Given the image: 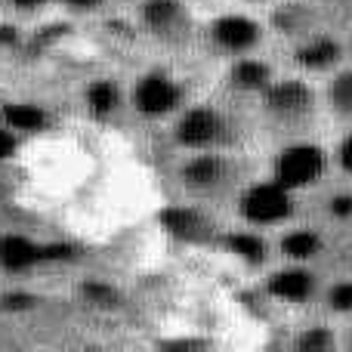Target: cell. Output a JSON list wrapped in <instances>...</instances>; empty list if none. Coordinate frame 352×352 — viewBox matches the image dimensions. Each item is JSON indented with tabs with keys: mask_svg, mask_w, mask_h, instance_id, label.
Wrapping results in <instances>:
<instances>
[{
	"mask_svg": "<svg viewBox=\"0 0 352 352\" xmlns=\"http://www.w3.org/2000/svg\"><path fill=\"white\" fill-rule=\"evenodd\" d=\"M278 72H281V65L272 56L263 53V50L232 56V59L223 62V72H219V93L238 105H250Z\"/></svg>",
	"mask_w": 352,
	"mask_h": 352,
	"instance_id": "8fae6325",
	"label": "cell"
},
{
	"mask_svg": "<svg viewBox=\"0 0 352 352\" xmlns=\"http://www.w3.org/2000/svg\"><path fill=\"white\" fill-rule=\"evenodd\" d=\"M343 37H346V50H349V59H352V22H349V28H346V34Z\"/></svg>",
	"mask_w": 352,
	"mask_h": 352,
	"instance_id": "4316f807",
	"label": "cell"
},
{
	"mask_svg": "<svg viewBox=\"0 0 352 352\" xmlns=\"http://www.w3.org/2000/svg\"><path fill=\"white\" fill-rule=\"evenodd\" d=\"M300 204H303V198L287 192V188L281 186V182H275L269 173H263V176L250 173L248 179L235 188V195L229 198L235 223L254 226V229H263V232H275L278 226L303 217Z\"/></svg>",
	"mask_w": 352,
	"mask_h": 352,
	"instance_id": "52a82bcc",
	"label": "cell"
},
{
	"mask_svg": "<svg viewBox=\"0 0 352 352\" xmlns=\"http://www.w3.org/2000/svg\"><path fill=\"white\" fill-rule=\"evenodd\" d=\"M109 3L111 0H56V6L74 12V16H99V12L109 10Z\"/></svg>",
	"mask_w": 352,
	"mask_h": 352,
	"instance_id": "7402d4cb",
	"label": "cell"
},
{
	"mask_svg": "<svg viewBox=\"0 0 352 352\" xmlns=\"http://www.w3.org/2000/svg\"><path fill=\"white\" fill-rule=\"evenodd\" d=\"M266 173L275 182L287 188V192L300 195H316L334 179V167H331V148L322 140L309 133L300 136H281L278 146L269 155Z\"/></svg>",
	"mask_w": 352,
	"mask_h": 352,
	"instance_id": "277c9868",
	"label": "cell"
},
{
	"mask_svg": "<svg viewBox=\"0 0 352 352\" xmlns=\"http://www.w3.org/2000/svg\"><path fill=\"white\" fill-rule=\"evenodd\" d=\"M164 133L173 152H201V148L244 152L248 124L241 118V105L219 93V96H192L164 124Z\"/></svg>",
	"mask_w": 352,
	"mask_h": 352,
	"instance_id": "6da1fadb",
	"label": "cell"
},
{
	"mask_svg": "<svg viewBox=\"0 0 352 352\" xmlns=\"http://www.w3.org/2000/svg\"><path fill=\"white\" fill-rule=\"evenodd\" d=\"M272 235V254L281 263H306V266H322V260L331 254V229L324 223L312 219H291L278 226Z\"/></svg>",
	"mask_w": 352,
	"mask_h": 352,
	"instance_id": "7c38bea8",
	"label": "cell"
},
{
	"mask_svg": "<svg viewBox=\"0 0 352 352\" xmlns=\"http://www.w3.org/2000/svg\"><path fill=\"white\" fill-rule=\"evenodd\" d=\"M3 3L19 16H41L43 10L56 6V0H3Z\"/></svg>",
	"mask_w": 352,
	"mask_h": 352,
	"instance_id": "603a6c76",
	"label": "cell"
},
{
	"mask_svg": "<svg viewBox=\"0 0 352 352\" xmlns=\"http://www.w3.org/2000/svg\"><path fill=\"white\" fill-rule=\"evenodd\" d=\"M285 346L294 352H334L340 349V324L331 322L322 312H316V316L294 324Z\"/></svg>",
	"mask_w": 352,
	"mask_h": 352,
	"instance_id": "e0dca14e",
	"label": "cell"
},
{
	"mask_svg": "<svg viewBox=\"0 0 352 352\" xmlns=\"http://www.w3.org/2000/svg\"><path fill=\"white\" fill-rule=\"evenodd\" d=\"M250 170L244 152L229 148H201V152H176L170 164V179L176 192L192 204H229L235 188Z\"/></svg>",
	"mask_w": 352,
	"mask_h": 352,
	"instance_id": "7a4b0ae2",
	"label": "cell"
},
{
	"mask_svg": "<svg viewBox=\"0 0 352 352\" xmlns=\"http://www.w3.org/2000/svg\"><path fill=\"white\" fill-rule=\"evenodd\" d=\"M195 43H198L204 53H210L213 59L226 62V59H232V56L266 50L269 31H266V22H263L260 10H250V6H229V10L210 12L207 19H201L198 41Z\"/></svg>",
	"mask_w": 352,
	"mask_h": 352,
	"instance_id": "8992f818",
	"label": "cell"
},
{
	"mask_svg": "<svg viewBox=\"0 0 352 352\" xmlns=\"http://www.w3.org/2000/svg\"><path fill=\"white\" fill-rule=\"evenodd\" d=\"M192 96L186 74L167 65H148L127 80V115L148 127H164Z\"/></svg>",
	"mask_w": 352,
	"mask_h": 352,
	"instance_id": "5b68a950",
	"label": "cell"
},
{
	"mask_svg": "<svg viewBox=\"0 0 352 352\" xmlns=\"http://www.w3.org/2000/svg\"><path fill=\"white\" fill-rule=\"evenodd\" d=\"M331 167L334 176L343 182H352V127H340L337 140L331 142Z\"/></svg>",
	"mask_w": 352,
	"mask_h": 352,
	"instance_id": "ffe728a7",
	"label": "cell"
},
{
	"mask_svg": "<svg viewBox=\"0 0 352 352\" xmlns=\"http://www.w3.org/2000/svg\"><path fill=\"white\" fill-rule=\"evenodd\" d=\"M340 349L343 352H352V318L340 322Z\"/></svg>",
	"mask_w": 352,
	"mask_h": 352,
	"instance_id": "d4e9b609",
	"label": "cell"
},
{
	"mask_svg": "<svg viewBox=\"0 0 352 352\" xmlns=\"http://www.w3.org/2000/svg\"><path fill=\"white\" fill-rule=\"evenodd\" d=\"M217 248L223 250L229 260H235L248 272H263L269 263H275L272 254V235L263 229L244 223H232L217 232Z\"/></svg>",
	"mask_w": 352,
	"mask_h": 352,
	"instance_id": "4fadbf2b",
	"label": "cell"
},
{
	"mask_svg": "<svg viewBox=\"0 0 352 352\" xmlns=\"http://www.w3.org/2000/svg\"><path fill=\"white\" fill-rule=\"evenodd\" d=\"M256 121L275 136H300L312 133V127L322 118V96H318V80L306 74L281 68L269 87L254 99Z\"/></svg>",
	"mask_w": 352,
	"mask_h": 352,
	"instance_id": "3957f363",
	"label": "cell"
},
{
	"mask_svg": "<svg viewBox=\"0 0 352 352\" xmlns=\"http://www.w3.org/2000/svg\"><path fill=\"white\" fill-rule=\"evenodd\" d=\"M235 3H238V6H250V10H260V12H263L269 3H275V0H235Z\"/></svg>",
	"mask_w": 352,
	"mask_h": 352,
	"instance_id": "484cf974",
	"label": "cell"
},
{
	"mask_svg": "<svg viewBox=\"0 0 352 352\" xmlns=\"http://www.w3.org/2000/svg\"><path fill=\"white\" fill-rule=\"evenodd\" d=\"M43 121L41 109H34V105H6L3 109V124L10 130H16V133H25V130H37Z\"/></svg>",
	"mask_w": 352,
	"mask_h": 352,
	"instance_id": "44dd1931",
	"label": "cell"
},
{
	"mask_svg": "<svg viewBox=\"0 0 352 352\" xmlns=\"http://www.w3.org/2000/svg\"><path fill=\"white\" fill-rule=\"evenodd\" d=\"M322 115L337 127H352V59L318 80Z\"/></svg>",
	"mask_w": 352,
	"mask_h": 352,
	"instance_id": "2e32d148",
	"label": "cell"
},
{
	"mask_svg": "<svg viewBox=\"0 0 352 352\" xmlns=\"http://www.w3.org/2000/svg\"><path fill=\"white\" fill-rule=\"evenodd\" d=\"M349 59L346 37L337 34L334 28L322 25V28L309 31V34L297 37V41L285 43V62L287 72L306 74L312 80H322L324 74H331L334 68H340Z\"/></svg>",
	"mask_w": 352,
	"mask_h": 352,
	"instance_id": "30bf717a",
	"label": "cell"
},
{
	"mask_svg": "<svg viewBox=\"0 0 352 352\" xmlns=\"http://www.w3.org/2000/svg\"><path fill=\"white\" fill-rule=\"evenodd\" d=\"M322 281L324 275L318 266L275 260L256 272V291L269 306H278L285 312H309L316 309Z\"/></svg>",
	"mask_w": 352,
	"mask_h": 352,
	"instance_id": "9c48e42d",
	"label": "cell"
},
{
	"mask_svg": "<svg viewBox=\"0 0 352 352\" xmlns=\"http://www.w3.org/2000/svg\"><path fill=\"white\" fill-rule=\"evenodd\" d=\"M316 312L328 316L331 322H346L352 318V275H334L322 281V291L316 300Z\"/></svg>",
	"mask_w": 352,
	"mask_h": 352,
	"instance_id": "ac0fdd59",
	"label": "cell"
},
{
	"mask_svg": "<svg viewBox=\"0 0 352 352\" xmlns=\"http://www.w3.org/2000/svg\"><path fill=\"white\" fill-rule=\"evenodd\" d=\"M80 105L96 124H115L127 115V80L118 74H96L80 90Z\"/></svg>",
	"mask_w": 352,
	"mask_h": 352,
	"instance_id": "9a60e30c",
	"label": "cell"
},
{
	"mask_svg": "<svg viewBox=\"0 0 352 352\" xmlns=\"http://www.w3.org/2000/svg\"><path fill=\"white\" fill-rule=\"evenodd\" d=\"M16 152V130H10L6 124H0V161L10 158Z\"/></svg>",
	"mask_w": 352,
	"mask_h": 352,
	"instance_id": "cb8c5ba5",
	"label": "cell"
},
{
	"mask_svg": "<svg viewBox=\"0 0 352 352\" xmlns=\"http://www.w3.org/2000/svg\"><path fill=\"white\" fill-rule=\"evenodd\" d=\"M322 223L328 226L331 232L334 229H352V182L343 179H331L328 186L322 188Z\"/></svg>",
	"mask_w": 352,
	"mask_h": 352,
	"instance_id": "d6986e66",
	"label": "cell"
},
{
	"mask_svg": "<svg viewBox=\"0 0 352 352\" xmlns=\"http://www.w3.org/2000/svg\"><path fill=\"white\" fill-rule=\"evenodd\" d=\"M263 22H266L269 37L291 43L324 25L322 0H275L263 10Z\"/></svg>",
	"mask_w": 352,
	"mask_h": 352,
	"instance_id": "5bb4252c",
	"label": "cell"
},
{
	"mask_svg": "<svg viewBox=\"0 0 352 352\" xmlns=\"http://www.w3.org/2000/svg\"><path fill=\"white\" fill-rule=\"evenodd\" d=\"M198 22L192 0H133L136 31L164 50L192 47L198 41Z\"/></svg>",
	"mask_w": 352,
	"mask_h": 352,
	"instance_id": "ba28073f",
	"label": "cell"
}]
</instances>
